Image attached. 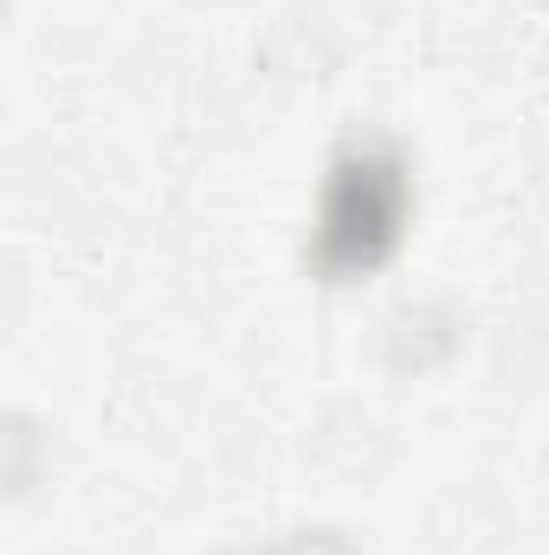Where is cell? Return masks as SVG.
Masks as SVG:
<instances>
[{"label":"cell","instance_id":"cell-1","mask_svg":"<svg viewBox=\"0 0 549 555\" xmlns=\"http://www.w3.org/2000/svg\"><path fill=\"white\" fill-rule=\"evenodd\" d=\"M413 220V175L401 162V149L362 137L349 142L317 194V220H310V266L330 284L382 272Z\"/></svg>","mask_w":549,"mask_h":555}]
</instances>
